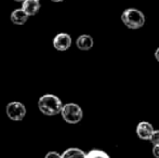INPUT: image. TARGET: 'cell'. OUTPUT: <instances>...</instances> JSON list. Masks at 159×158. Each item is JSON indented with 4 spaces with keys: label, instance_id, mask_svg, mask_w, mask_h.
Returning <instances> with one entry per match:
<instances>
[{
    "label": "cell",
    "instance_id": "cell-1",
    "mask_svg": "<svg viewBox=\"0 0 159 158\" xmlns=\"http://www.w3.org/2000/svg\"><path fill=\"white\" fill-rule=\"evenodd\" d=\"M38 107L42 114L47 116H54L61 113L63 103L54 94H44L38 101Z\"/></svg>",
    "mask_w": 159,
    "mask_h": 158
},
{
    "label": "cell",
    "instance_id": "cell-2",
    "mask_svg": "<svg viewBox=\"0 0 159 158\" xmlns=\"http://www.w3.org/2000/svg\"><path fill=\"white\" fill-rule=\"evenodd\" d=\"M121 21L130 29H139L145 24V15L138 9H127L122 12Z\"/></svg>",
    "mask_w": 159,
    "mask_h": 158
},
{
    "label": "cell",
    "instance_id": "cell-3",
    "mask_svg": "<svg viewBox=\"0 0 159 158\" xmlns=\"http://www.w3.org/2000/svg\"><path fill=\"white\" fill-rule=\"evenodd\" d=\"M62 117L68 124H78L84 117V112L78 104L67 103L62 107Z\"/></svg>",
    "mask_w": 159,
    "mask_h": 158
},
{
    "label": "cell",
    "instance_id": "cell-4",
    "mask_svg": "<svg viewBox=\"0 0 159 158\" xmlns=\"http://www.w3.org/2000/svg\"><path fill=\"white\" fill-rule=\"evenodd\" d=\"M7 116L14 121H21L26 116V107L21 102H11L6 107Z\"/></svg>",
    "mask_w": 159,
    "mask_h": 158
},
{
    "label": "cell",
    "instance_id": "cell-5",
    "mask_svg": "<svg viewBox=\"0 0 159 158\" xmlns=\"http://www.w3.org/2000/svg\"><path fill=\"white\" fill-rule=\"evenodd\" d=\"M71 46V37L66 33L57 34L53 39V47L59 51H66Z\"/></svg>",
    "mask_w": 159,
    "mask_h": 158
},
{
    "label": "cell",
    "instance_id": "cell-6",
    "mask_svg": "<svg viewBox=\"0 0 159 158\" xmlns=\"http://www.w3.org/2000/svg\"><path fill=\"white\" fill-rule=\"evenodd\" d=\"M153 131V124L148 121H141L136 127V133H138L139 138L142 140H148Z\"/></svg>",
    "mask_w": 159,
    "mask_h": 158
},
{
    "label": "cell",
    "instance_id": "cell-7",
    "mask_svg": "<svg viewBox=\"0 0 159 158\" xmlns=\"http://www.w3.org/2000/svg\"><path fill=\"white\" fill-rule=\"evenodd\" d=\"M22 2V9L28 16L35 15L40 10V2L38 0H24Z\"/></svg>",
    "mask_w": 159,
    "mask_h": 158
},
{
    "label": "cell",
    "instance_id": "cell-8",
    "mask_svg": "<svg viewBox=\"0 0 159 158\" xmlns=\"http://www.w3.org/2000/svg\"><path fill=\"white\" fill-rule=\"evenodd\" d=\"M93 44H94L93 38L91 36H89V35H81V36H79L77 40H76L77 48L84 51H88L90 49H92Z\"/></svg>",
    "mask_w": 159,
    "mask_h": 158
},
{
    "label": "cell",
    "instance_id": "cell-9",
    "mask_svg": "<svg viewBox=\"0 0 159 158\" xmlns=\"http://www.w3.org/2000/svg\"><path fill=\"white\" fill-rule=\"evenodd\" d=\"M11 21L16 25H23L27 22L28 15L23 11V9H16L11 13Z\"/></svg>",
    "mask_w": 159,
    "mask_h": 158
},
{
    "label": "cell",
    "instance_id": "cell-10",
    "mask_svg": "<svg viewBox=\"0 0 159 158\" xmlns=\"http://www.w3.org/2000/svg\"><path fill=\"white\" fill-rule=\"evenodd\" d=\"M62 158H86V153L81 151L80 148L71 147L66 150L61 155Z\"/></svg>",
    "mask_w": 159,
    "mask_h": 158
},
{
    "label": "cell",
    "instance_id": "cell-11",
    "mask_svg": "<svg viewBox=\"0 0 159 158\" xmlns=\"http://www.w3.org/2000/svg\"><path fill=\"white\" fill-rule=\"evenodd\" d=\"M86 158H111L107 153L101 150H92L86 154Z\"/></svg>",
    "mask_w": 159,
    "mask_h": 158
},
{
    "label": "cell",
    "instance_id": "cell-12",
    "mask_svg": "<svg viewBox=\"0 0 159 158\" xmlns=\"http://www.w3.org/2000/svg\"><path fill=\"white\" fill-rule=\"evenodd\" d=\"M148 141L151 142L153 145L159 144V130H155V129H154L153 133H152L151 137H149Z\"/></svg>",
    "mask_w": 159,
    "mask_h": 158
},
{
    "label": "cell",
    "instance_id": "cell-13",
    "mask_svg": "<svg viewBox=\"0 0 159 158\" xmlns=\"http://www.w3.org/2000/svg\"><path fill=\"white\" fill-rule=\"evenodd\" d=\"M44 158H62V157H61V155H60L59 153L50 152V153H48V154L46 155V157H44Z\"/></svg>",
    "mask_w": 159,
    "mask_h": 158
},
{
    "label": "cell",
    "instance_id": "cell-14",
    "mask_svg": "<svg viewBox=\"0 0 159 158\" xmlns=\"http://www.w3.org/2000/svg\"><path fill=\"white\" fill-rule=\"evenodd\" d=\"M153 155L155 156L156 158H159V144H156L154 145V148H153Z\"/></svg>",
    "mask_w": 159,
    "mask_h": 158
},
{
    "label": "cell",
    "instance_id": "cell-15",
    "mask_svg": "<svg viewBox=\"0 0 159 158\" xmlns=\"http://www.w3.org/2000/svg\"><path fill=\"white\" fill-rule=\"evenodd\" d=\"M155 57H156V60L159 62V48L156 50V52H155Z\"/></svg>",
    "mask_w": 159,
    "mask_h": 158
},
{
    "label": "cell",
    "instance_id": "cell-16",
    "mask_svg": "<svg viewBox=\"0 0 159 158\" xmlns=\"http://www.w3.org/2000/svg\"><path fill=\"white\" fill-rule=\"evenodd\" d=\"M51 1H53V2H61V1H63V0H51Z\"/></svg>",
    "mask_w": 159,
    "mask_h": 158
},
{
    "label": "cell",
    "instance_id": "cell-17",
    "mask_svg": "<svg viewBox=\"0 0 159 158\" xmlns=\"http://www.w3.org/2000/svg\"><path fill=\"white\" fill-rule=\"evenodd\" d=\"M14 1H24V0H14Z\"/></svg>",
    "mask_w": 159,
    "mask_h": 158
},
{
    "label": "cell",
    "instance_id": "cell-18",
    "mask_svg": "<svg viewBox=\"0 0 159 158\" xmlns=\"http://www.w3.org/2000/svg\"><path fill=\"white\" fill-rule=\"evenodd\" d=\"M38 1H40V0H38Z\"/></svg>",
    "mask_w": 159,
    "mask_h": 158
}]
</instances>
